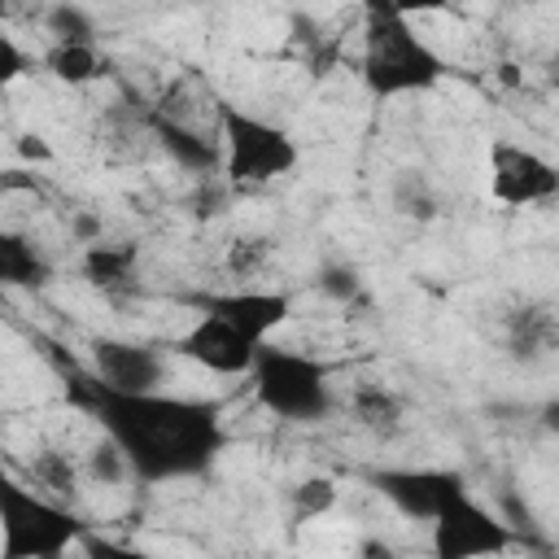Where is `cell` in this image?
Masks as SVG:
<instances>
[{
  "instance_id": "obj_1",
  "label": "cell",
  "mask_w": 559,
  "mask_h": 559,
  "mask_svg": "<svg viewBox=\"0 0 559 559\" xmlns=\"http://www.w3.org/2000/svg\"><path fill=\"white\" fill-rule=\"evenodd\" d=\"M70 397L118 441L131 463V476L144 485L188 480L214 467L227 445L223 406L205 397H175V393H118L96 380V371H66Z\"/></svg>"
},
{
  "instance_id": "obj_2",
  "label": "cell",
  "mask_w": 559,
  "mask_h": 559,
  "mask_svg": "<svg viewBox=\"0 0 559 559\" xmlns=\"http://www.w3.org/2000/svg\"><path fill=\"white\" fill-rule=\"evenodd\" d=\"M362 83L376 100L415 96L445 79L441 52L411 26L393 0H362Z\"/></svg>"
},
{
  "instance_id": "obj_3",
  "label": "cell",
  "mask_w": 559,
  "mask_h": 559,
  "mask_svg": "<svg viewBox=\"0 0 559 559\" xmlns=\"http://www.w3.org/2000/svg\"><path fill=\"white\" fill-rule=\"evenodd\" d=\"M249 380H253V397L284 424H319L336 411L332 362L301 354L293 345L262 341Z\"/></svg>"
},
{
  "instance_id": "obj_4",
  "label": "cell",
  "mask_w": 559,
  "mask_h": 559,
  "mask_svg": "<svg viewBox=\"0 0 559 559\" xmlns=\"http://www.w3.org/2000/svg\"><path fill=\"white\" fill-rule=\"evenodd\" d=\"M218 140H223V179L231 188L275 183L284 175H293L301 162L293 131H284L231 100H218Z\"/></svg>"
},
{
  "instance_id": "obj_5",
  "label": "cell",
  "mask_w": 559,
  "mask_h": 559,
  "mask_svg": "<svg viewBox=\"0 0 559 559\" xmlns=\"http://www.w3.org/2000/svg\"><path fill=\"white\" fill-rule=\"evenodd\" d=\"M0 533H4L0 559H66L74 546H83L87 524L70 507L4 480L0 485Z\"/></svg>"
},
{
  "instance_id": "obj_6",
  "label": "cell",
  "mask_w": 559,
  "mask_h": 559,
  "mask_svg": "<svg viewBox=\"0 0 559 559\" xmlns=\"http://www.w3.org/2000/svg\"><path fill=\"white\" fill-rule=\"evenodd\" d=\"M485 183H489V197L507 210L559 201V166L550 157H542L537 148L507 140V135L489 140V148H485Z\"/></svg>"
},
{
  "instance_id": "obj_7",
  "label": "cell",
  "mask_w": 559,
  "mask_h": 559,
  "mask_svg": "<svg viewBox=\"0 0 559 559\" xmlns=\"http://www.w3.org/2000/svg\"><path fill=\"white\" fill-rule=\"evenodd\" d=\"M520 537L515 528L493 515L472 489L454 498L437 520H432V555L437 559H480V555H502Z\"/></svg>"
},
{
  "instance_id": "obj_8",
  "label": "cell",
  "mask_w": 559,
  "mask_h": 559,
  "mask_svg": "<svg viewBox=\"0 0 559 559\" xmlns=\"http://www.w3.org/2000/svg\"><path fill=\"white\" fill-rule=\"evenodd\" d=\"M371 485L406 520H419V524H432L454 498L467 493V480L450 467H380L371 472Z\"/></svg>"
},
{
  "instance_id": "obj_9",
  "label": "cell",
  "mask_w": 559,
  "mask_h": 559,
  "mask_svg": "<svg viewBox=\"0 0 559 559\" xmlns=\"http://www.w3.org/2000/svg\"><path fill=\"white\" fill-rule=\"evenodd\" d=\"M258 345L262 341H253L249 332H240L231 319H223L214 310H197L192 328L179 336V354L214 376H249Z\"/></svg>"
},
{
  "instance_id": "obj_10",
  "label": "cell",
  "mask_w": 559,
  "mask_h": 559,
  "mask_svg": "<svg viewBox=\"0 0 559 559\" xmlns=\"http://www.w3.org/2000/svg\"><path fill=\"white\" fill-rule=\"evenodd\" d=\"M92 371L105 389L118 393H153L166 384V354L148 341H122V336H100L92 341Z\"/></svg>"
},
{
  "instance_id": "obj_11",
  "label": "cell",
  "mask_w": 559,
  "mask_h": 559,
  "mask_svg": "<svg viewBox=\"0 0 559 559\" xmlns=\"http://www.w3.org/2000/svg\"><path fill=\"white\" fill-rule=\"evenodd\" d=\"M188 301L197 310H214V314L231 319L253 341H271L275 328H284L293 319V297L280 288H231V293H201Z\"/></svg>"
},
{
  "instance_id": "obj_12",
  "label": "cell",
  "mask_w": 559,
  "mask_h": 559,
  "mask_svg": "<svg viewBox=\"0 0 559 559\" xmlns=\"http://www.w3.org/2000/svg\"><path fill=\"white\" fill-rule=\"evenodd\" d=\"M144 122L153 127V135L162 140V148H166L183 170H192V175H214V170H223V140L201 135L197 127H188L183 118H175V114H166V109H148Z\"/></svg>"
},
{
  "instance_id": "obj_13",
  "label": "cell",
  "mask_w": 559,
  "mask_h": 559,
  "mask_svg": "<svg viewBox=\"0 0 559 559\" xmlns=\"http://www.w3.org/2000/svg\"><path fill=\"white\" fill-rule=\"evenodd\" d=\"M507 349L515 358H542L550 349H559V306H515L507 314Z\"/></svg>"
},
{
  "instance_id": "obj_14",
  "label": "cell",
  "mask_w": 559,
  "mask_h": 559,
  "mask_svg": "<svg viewBox=\"0 0 559 559\" xmlns=\"http://www.w3.org/2000/svg\"><path fill=\"white\" fill-rule=\"evenodd\" d=\"M0 280L9 288H44L52 280V262L26 231L4 227L0 231Z\"/></svg>"
},
{
  "instance_id": "obj_15",
  "label": "cell",
  "mask_w": 559,
  "mask_h": 559,
  "mask_svg": "<svg viewBox=\"0 0 559 559\" xmlns=\"http://www.w3.org/2000/svg\"><path fill=\"white\" fill-rule=\"evenodd\" d=\"M349 415H354L367 432L393 437V432L402 428V419H406V402H402L393 389H384V384H358V389L349 393Z\"/></svg>"
},
{
  "instance_id": "obj_16",
  "label": "cell",
  "mask_w": 559,
  "mask_h": 559,
  "mask_svg": "<svg viewBox=\"0 0 559 559\" xmlns=\"http://www.w3.org/2000/svg\"><path fill=\"white\" fill-rule=\"evenodd\" d=\"M135 262H140V249L135 245H105V240H92L83 249V275L100 288H131L135 280Z\"/></svg>"
},
{
  "instance_id": "obj_17",
  "label": "cell",
  "mask_w": 559,
  "mask_h": 559,
  "mask_svg": "<svg viewBox=\"0 0 559 559\" xmlns=\"http://www.w3.org/2000/svg\"><path fill=\"white\" fill-rule=\"evenodd\" d=\"M44 70H48L57 83L83 87V83H96L109 66H105V57H100L96 44H48V52H44Z\"/></svg>"
},
{
  "instance_id": "obj_18",
  "label": "cell",
  "mask_w": 559,
  "mask_h": 559,
  "mask_svg": "<svg viewBox=\"0 0 559 559\" xmlns=\"http://www.w3.org/2000/svg\"><path fill=\"white\" fill-rule=\"evenodd\" d=\"M31 476H35L39 489H48V493L61 498V502H74V498H79V467L70 463V454H57V450L35 454Z\"/></svg>"
},
{
  "instance_id": "obj_19",
  "label": "cell",
  "mask_w": 559,
  "mask_h": 559,
  "mask_svg": "<svg viewBox=\"0 0 559 559\" xmlns=\"http://www.w3.org/2000/svg\"><path fill=\"white\" fill-rule=\"evenodd\" d=\"M44 31L52 35V44H96V22L70 0H61L44 13Z\"/></svg>"
},
{
  "instance_id": "obj_20",
  "label": "cell",
  "mask_w": 559,
  "mask_h": 559,
  "mask_svg": "<svg viewBox=\"0 0 559 559\" xmlns=\"http://www.w3.org/2000/svg\"><path fill=\"white\" fill-rule=\"evenodd\" d=\"M393 210L397 214H406V218H419V223H428V218H437V192L428 188V179L424 175H415V170H406L397 183H393Z\"/></svg>"
},
{
  "instance_id": "obj_21",
  "label": "cell",
  "mask_w": 559,
  "mask_h": 559,
  "mask_svg": "<svg viewBox=\"0 0 559 559\" xmlns=\"http://www.w3.org/2000/svg\"><path fill=\"white\" fill-rule=\"evenodd\" d=\"M336 480H328V476H310V480H301V485H293L288 489V502H293V520H319V515H328L332 507H336Z\"/></svg>"
},
{
  "instance_id": "obj_22",
  "label": "cell",
  "mask_w": 559,
  "mask_h": 559,
  "mask_svg": "<svg viewBox=\"0 0 559 559\" xmlns=\"http://www.w3.org/2000/svg\"><path fill=\"white\" fill-rule=\"evenodd\" d=\"M87 476H92V480H105V485L135 480V476H131V463H127V454L118 450L114 437H105L100 445H92V454H87Z\"/></svg>"
},
{
  "instance_id": "obj_23",
  "label": "cell",
  "mask_w": 559,
  "mask_h": 559,
  "mask_svg": "<svg viewBox=\"0 0 559 559\" xmlns=\"http://www.w3.org/2000/svg\"><path fill=\"white\" fill-rule=\"evenodd\" d=\"M271 262V240L266 236H240L227 249V271L231 275H258Z\"/></svg>"
},
{
  "instance_id": "obj_24",
  "label": "cell",
  "mask_w": 559,
  "mask_h": 559,
  "mask_svg": "<svg viewBox=\"0 0 559 559\" xmlns=\"http://www.w3.org/2000/svg\"><path fill=\"white\" fill-rule=\"evenodd\" d=\"M319 288L328 297H336V301H349V297H358V275L349 266H323L319 271Z\"/></svg>"
},
{
  "instance_id": "obj_25",
  "label": "cell",
  "mask_w": 559,
  "mask_h": 559,
  "mask_svg": "<svg viewBox=\"0 0 559 559\" xmlns=\"http://www.w3.org/2000/svg\"><path fill=\"white\" fill-rule=\"evenodd\" d=\"M26 57H22V48H17V39L13 35H0V79L4 83H13V79H22L26 74Z\"/></svg>"
},
{
  "instance_id": "obj_26",
  "label": "cell",
  "mask_w": 559,
  "mask_h": 559,
  "mask_svg": "<svg viewBox=\"0 0 559 559\" xmlns=\"http://www.w3.org/2000/svg\"><path fill=\"white\" fill-rule=\"evenodd\" d=\"M406 17H415V13H441V9H450V4H459V0H393Z\"/></svg>"
},
{
  "instance_id": "obj_27",
  "label": "cell",
  "mask_w": 559,
  "mask_h": 559,
  "mask_svg": "<svg viewBox=\"0 0 559 559\" xmlns=\"http://www.w3.org/2000/svg\"><path fill=\"white\" fill-rule=\"evenodd\" d=\"M537 419H542V428H550V432H559V397H555V402H546V406L537 411Z\"/></svg>"
},
{
  "instance_id": "obj_28",
  "label": "cell",
  "mask_w": 559,
  "mask_h": 559,
  "mask_svg": "<svg viewBox=\"0 0 559 559\" xmlns=\"http://www.w3.org/2000/svg\"><path fill=\"white\" fill-rule=\"evenodd\" d=\"M26 157H48V144H39V135H22V144H17Z\"/></svg>"
},
{
  "instance_id": "obj_29",
  "label": "cell",
  "mask_w": 559,
  "mask_h": 559,
  "mask_svg": "<svg viewBox=\"0 0 559 559\" xmlns=\"http://www.w3.org/2000/svg\"><path fill=\"white\" fill-rule=\"evenodd\" d=\"M550 83H555V87H559V57H555V61H550Z\"/></svg>"
}]
</instances>
